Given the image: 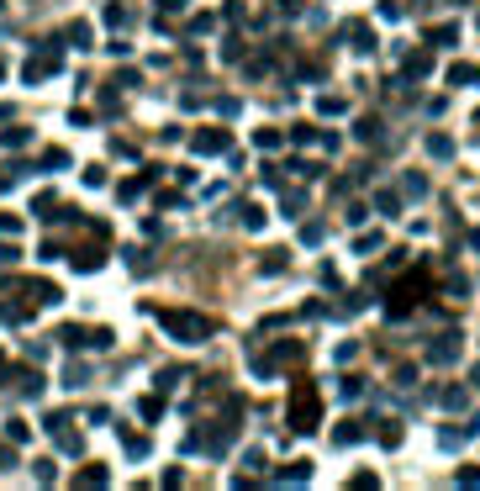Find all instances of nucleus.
<instances>
[{"mask_svg":"<svg viewBox=\"0 0 480 491\" xmlns=\"http://www.w3.org/2000/svg\"><path fill=\"white\" fill-rule=\"evenodd\" d=\"M158 328H164L174 344H206V338L216 333L211 317H201V312H180V307H153Z\"/></svg>","mask_w":480,"mask_h":491,"instance_id":"f257e3e1","label":"nucleus"},{"mask_svg":"<svg viewBox=\"0 0 480 491\" xmlns=\"http://www.w3.org/2000/svg\"><path fill=\"white\" fill-rule=\"evenodd\" d=\"M290 433H312L317 423H322V396H317L312 381H296L290 386Z\"/></svg>","mask_w":480,"mask_h":491,"instance_id":"f03ea898","label":"nucleus"},{"mask_svg":"<svg viewBox=\"0 0 480 491\" xmlns=\"http://www.w3.org/2000/svg\"><path fill=\"white\" fill-rule=\"evenodd\" d=\"M428 286H433L428 270H412L401 286H391V301H385V312H391V317H412V307L422 301V291H428Z\"/></svg>","mask_w":480,"mask_h":491,"instance_id":"7ed1b4c3","label":"nucleus"},{"mask_svg":"<svg viewBox=\"0 0 480 491\" xmlns=\"http://www.w3.org/2000/svg\"><path fill=\"white\" fill-rule=\"evenodd\" d=\"M459 354H465V338H459L454 328H449V333H433V338H428V365H438V370H449Z\"/></svg>","mask_w":480,"mask_h":491,"instance_id":"20e7f679","label":"nucleus"},{"mask_svg":"<svg viewBox=\"0 0 480 491\" xmlns=\"http://www.w3.org/2000/svg\"><path fill=\"white\" fill-rule=\"evenodd\" d=\"M301 360H306V344H301V338H280V344L269 349V360H259V370L275 375V370H285V365H301Z\"/></svg>","mask_w":480,"mask_h":491,"instance_id":"39448f33","label":"nucleus"},{"mask_svg":"<svg viewBox=\"0 0 480 491\" xmlns=\"http://www.w3.org/2000/svg\"><path fill=\"white\" fill-rule=\"evenodd\" d=\"M232 148V138H227V127H201L190 138V154H227Z\"/></svg>","mask_w":480,"mask_h":491,"instance_id":"423d86ee","label":"nucleus"},{"mask_svg":"<svg viewBox=\"0 0 480 491\" xmlns=\"http://www.w3.org/2000/svg\"><path fill=\"white\" fill-rule=\"evenodd\" d=\"M6 381H11L22 396H43V375H37L32 365H11V370H6Z\"/></svg>","mask_w":480,"mask_h":491,"instance_id":"0eeeda50","label":"nucleus"},{"mask_svg":"<svg viewBox=\"0 0 480 491\" xmlns=\"http://www.w3.org/2000/svg\"><path fill=\"white\" fill-rule=\"evenodd\" d=\"M364 439H370V423H364V418H348V423H338V428H333V444H338V449L364 444Z\"/></svg>","mask_w":480,"mask_h":491,"instance_id":"6e6552de","label":"nucleus"},{"mask_svg":"<svg viewBox=\"0 0 480 491\" xmlns=\"http://www.w3.org/2000/svg\"><path fill=\"white\" fill-rule=\"evenodd\" d=\"M470 433H480V423H475V418H470V423H444V428H438V449H459Z\"/></svg>","mask_w":480,"mask_h":491,"instance_id":"1a4fd4ad","label":"nucleus"},{"mask_svg":"<svg viewBox=\"0 0 480 491\" xmlns=\"http://www.w3.org/2000/svg\"><path fill=\"white\" fill-rule=\"evenodd\" d=\"M343 37H348V48H354V53H375V27L370 22H348Z\"/></svg>","mask_w":480,"mask_h":491,"instance_id":"9d476101","label":"nucleus"},{"mask_svg":"<svg viewBox=\"0 0 480 491\" xmlns=\"http://www.w3.org/2000/svg\"><path fill=\"white\" fill-rule=\"evenodd\" d=\"M301 481H312V460H290L285 470H275V486H301Z\"/></svg>","mask_w":480,"mask_h":491,"instance_id":"9b49d317","label":"nucleus"},{"mask_svg":"<svg viewBox=\"0 0 480 491\" xmlns=\"http://www.w3.org/2000/svg\"><path fill=\"white\" fill-rule=\"evenodd\" d=\"M53 338H59L63 349H90V328H80V323H63Z\"/></svg>","mask_w":480,"mask_h":491,"instance_id":"f8f14e48","label":"nucleus"},{"mask_svg":"<svg viewBox=\"0 0 480 491\" xmlns=\"http://www.w3.org/2000/svg\"><path fill=\"white\" fill-rule=\"evenodd\" d=\"M454 22H438V27H428V32H422V43H428V48H454Z\"/></svg>","mask_w":480,"mask_h":491,"instance_id":"ddd939ff","label":"nucleus"},{"mask_svg":"<svg viewBox=\"0 0 480 491\" xmlns=\"http://www.w3.org/2000/svg\"><path fill=\"white\" fill-rule=\"evenodd\" d=\"M53 444H59L63 455H84V439L69 428V423H59V428H53Z\"/></svg>","mask_w":480,"mask_h":491,"instance_id":"4468645a","label":"nucleus"},{"mask_svg":"<svg viewBox=\"0 0 480 491\" xmlns=\"http://www.w3.org/2000/svg\"><path fill=\"white\" fill-rule=\"evenodd\" d=\"M428 154L449 164V159H454V138H449V132H428Z\"/></svg>","mask_w":480,"mask_h":491,"instance_id":"2eb2a0df","label":"nucleus"},{"mask_svg":"<svg viewBox=\"0 0 480 491\" xmlns=\"http://www.w3.org/2000/svg\"><path fill=\"white\" fill-rule=\"evenodd\" d=\"M470 402V386H444V391H438V407H449V412H459Z\"/></svg>","mask_w":480,"mask_h":491,"instance_id":"dca6fc26","label":"nucleus"},{"mask_svg":"<svg viewBox=\"0 0 480 491\" xmlns=\"http://www.w3.org/2000/svg\"><path fill=\"white\" fill-rule=\"evenodd\" d=\"M280 143H285V132H280V127H259V132H253V148H264V154H275Z\"/></svg>","mask_w":480,"mask_h":491,"instance_id":"f3484780","label":"nucleus"},{"mask_svg":"<svg viewBox=\"0 0 480 491\" xmlns=\"http://www.w3.org/2000/svg\"><path fill=\"white\" fill-rule=\"evenodd\" d=\"M121 444H127V455H133V460H148V449H153V444H148V433H133V428L121 433Z\"/></svg>","mask_w":480,"mask_h":491,"instance_id":"a211bd4d","label":"nucleus"},{"mask_svg":"<svg viewBox=\"0 0 480 491\" xmlns=\"http://www.w3.org/2000/svg\"><path fill=\"white\" fill-rule=\"evenodd\" d=\"M106 481H111L106 465H90V470H80V476H74V486H106Z\"/></svg>","mask_w":480,"mask_h":491,"instance_id":"6ab92c4d","label":"nucleus"},{"mask_svg":"<svg viewBox=\"0 0 480 491\" xmlns=\"http://www.w3.org/2000/svg\"><path fill=\"white\" fill-rule=\"evenodd\" d=\"M37 169H43V175H59V169H69V154H63V148H48Z\"/></svg>","mask_w":480,"mask_h":491,"instance_id":"aec40b11","label":"nucleus"},{"mask_svg":"<svg viewBox=\"0 0 480 491\" xmlns=\"http://www.w3.org/2000/svg\"><path fill=\"white\" fill-rule=\"evenodd\" d=\"M375 212H380V217H401V196L396 191H380V196H375Z\"/></svg>","mask_w":480,"mask_h":491,"instance_id":"412c9836","label":"nucleus"},{"mask_svg":"<svg viewBox=\"0 0 480 491\" xmlns=\"http://www.w3.org/2000/svg\"><path fill=\"white\" fill-rule=\"evenodd\" d=\"M354 138H359V143H380V122H375V117L354 122Z\"/></svg>","mask_w":480,"mask_h":491,"instance_id":"4be33fe9","label":"nucleus"},{"mask_svg":"<svg viewBox=\"0 0 480 491\" xmlns=\"http://www.w3.org/2000/svg\"><path fill=\"white\" fill-rule=\"evenodd\" d=\"M0 143H6V148H27V143H32V127H6V132H0Z\"/></svg>","mask_w":480,"mask_h":491,"instance_id":"5701e85b","label":"nucleus"},{"mask_svg":"<svg viewBox=\"0 0 480 491\" xmlns=\"http://www.w3.org/2000/svg\"><path fill=\"white\" fill-rule=\"evenodd\" d=\"M27 296H32L37 307H43V301H59V291H53L48 280H27Z\"/></svg>","mask_w":480,"mask_h":491,"instance_id":"b1692460","label":"nucleus"},{"mask_svg":"<svg viewBox=\"0 0 480 491\" xmlns=\"http://www.w3.org/2000/svg\"><path fill=\"white\" fill-rule=\"evenodd\" d=\"M285 264H290V259H285V249H269L264 259H259V270H264V275H280Z\"/></svg>","mask_w":480,"mask_h":491,"instance_id":"393cba45","label":"nucleus"},{"mask_svg":"<svg viewBox=\"0 0 480 491\" xmlns=\"http://www.w3.org/2000/svg\"><path fill=\"white\" fill-rule=\"evenodd\" d=\"M433 64H428V53H407V80H422Z\"/></svg>","mask_w":480,"mask_h":491,"instance_id":"a878e982","label":"nucleus"},{"mask_svg":"<svg viewBox=\"0 0 480 491\" xmlns=\"http://www.w3.org/2000/svg\"><path fill=\"white\" fill-rule=\"evenodd\" d=\"M317 111H322V117H343L348 101H343V96H322V101H317Z\"/></svg>","mask_w":480,"mask_h":491,"instance_id":"bb28decb","label":"nucleus"},{"mask_svg":"<svg viewBox=\"0 0 480 491\" xmlns=\"http://www.w3.org/2000/svg\"><path fill=\"white\" fill-rule=\"evenodd\" d=\"M0 238H22V217L16 212H0Z\"/></svg>","mask_w":480,"mask_h":491,"instance_id":"cd10ccee","label":"nucleus"},{"mask_svg":"<svg viewBox=\"0 0 480 491\" xmlns=\"http://www.w3.org/2000/svg\"><path fill=\"white\" fill-rule=\"evenodd\" d=\"M137 412H143V423H153L158 412H164V396H143V402H137Z\"/></svg>","mask_w":480,"mask_h":491,"instance_id":"c85d7f7f","label":"nucleus"},{"mask_svg":"<svg viewBox=\"0 0 480 491\" xmlns=\"http://www.w3.org/2000/svg\"><path fill=\"white\" fill-rule=\"evenodd\" d=\"M475 80V64H449V85H470Z\"/></svg>","mask_w":480,"mask_h":491,"instance_id":"c756f323","label":"nucleus"},{"mask_svg":"<svg viewBox=\"0 0 480 491\" xmlns=\"http://www.w3.org/2000/svg\"><path fill=\"white\" fill-rule=\"evenodd\" d=\"M370 433L385 444V449H396V444H401V428H391V423H380V428H370Z\"/></svg>","mask_w":480,"mask_h":491,"instance_id":"7c9ffc66","label":"nucleus"},{"mask_svg":"<svg viewBox=\"0 0 480 491\" xmlns=\"http://www.w3.org/2000/svg\"><path fill=\"white\" fill-rule=\"evenodd\" d=\"M63 254H69V249H63L59 238H43V249H37V259H48V264H53V259H63Z\"/></svg>","mask_w":480,"mask_h":491,"instance_id":"2f4dec72","label":"nucleus"},{"mask_svg":"<svg viewBox=\"0 0 480 491\" xmlns=\"http://www.w3.org/2000/svg\"><path fill=\"white\" fill-rule=\"evenodd\" d=\"M238 212H243V228H248V233L264 228V212H259V206H238Z\"/></svg>","mask_w":480,"mask_h":491,"instance_id":"473e14b6","label":"nucleus"},{"mask_svg":"<svg viewBox=\"0 0 480 491\" xmlns=\"http://www.w3.org/2000/svg\"><path fill=\"white\" fill-rule=\"evenodd\" d=\"M100 259H106V254H96V249H80V254H74V270H96Z\"/></svg>","mask_w":480,"mask_h":491,"instance_id":"72a5a7b5","label":"nucleus"},{"mask_svg":"<svg viewBox=\"0 0 480 491\" xmlns=\"http://www.w3.org/2000/svg\"><path fill=\"white\" fill-rule=\"evenodd\" d=\"M338 391H343L348 402H359V396H364V381H359V375H343V386H338Z\"/></svg>","mask_w":480,"mask_h":491,"instance_id":"f704fd0d","label":"nucleus"},{"mask_svg":"<svg viewBox=\"0 0 480 491\" xmlns=\"http://www.w3.org/2000/svg\"><path fill=\"white\" fill-rule=\"evenodd\" d=\"M143 191H148V180H143V175H137V180H127V185H121L117 196H121V201H137V196H143Z\"/></svg>","mask_w":480,"mask_h":491,"instance_id":"c9c22d12","label":"nucleus"},{"mask_svg":"<svg viewBox=\"0 0 480 491\" xmlns=\"http://www.w3.org/2000/svg\"><path fill=\"white\" fill-rule=\"evenodd\" d=\"M100 111H106V117H121V96L117 90H100Z\"/></svg>","mask_w":480,"mask_h":491,"instance_id":"e433bc0d","label":"nucleus"},{"mask_svg":"<svg viewBox=\"0 0 480 491\" xmlns=\"http://www.w3.org/2000/svg\"><path fill=\"white\" fill-rule=\"evenodd\" d=\"M401 191H407V196H428V175H407V180H401Z\"/></svg>","mask_w":480,"mask_h":491,"instance_id":"4c0bfd02","label":"nucleus"},{"mask_svg":"<svg viewBox=\"0 0 480 491\" xmlns=\"http://www.w3.org/2000/svg\"><path fill=\"white\" fill-rule=\"evenodd\" d=\"M6 439H11V444H27V439H32V428H27V423H6Z\"/></svg>","mask_w":480,"mask_h":491,"instance_id":"58836bf2","label":"nucleus"},{"mask_svg":"<svg viewBox=\"0 0 480 491\" xmlns=\"http://www.w3.org/2000/svg\"><path fill=\"white\" fill-rule=\"evenodd\" d=\"M348 228H359V222H364V217H370V206H364V201H348Z\"/></svg>","mask_w":480,"mask_h":491,"instance_id":"ea45409f","label":"nucleus"},{"mask_svg":"<svg viewBox=\"0 0 480 491\" xmlns=\"http://www.w3.org/2000/svg\"><path fill=\"white\" fill-rule=\"evenodd\" d=\"M69 43H74V48H90V27L74 22V27H69Z\"/></svg>","mask_w":480,"mask_h":491,"instance_id":"a19ab883","label":"nucleus"},{"mask_svg":"<svg viewBox=\"0 0 480 491\" xmlns=\"http://www.w3.org/2000/svg\"><path fill=\"white\" fill-rule=\"evenodd\" d=\"M222 59H227V64L243 59V37H227V43H222Z\"/></svg>","mask_w":480,"mask_h":491,"instance_id":"79ce46f5","label":"nucleus"},{"mask_svg":"<svg viewBox=\"0 0 480 491\" xmlns=\"http://www.w3.org/2000/svg\"><path fill=\"white\" fill-rule=\"evenodd\" d=\"M32 476L37 481H53V476H59V465H53V460H32Z\"/></svg>","mask_w":480,"mask_h":491,"instance_id":"37998d69","label":"nucleus"},{"mask_svg":"<svg viewBox=\"0 0 480 491\" xmlns=\"http://www.w3.org/2000/svg\"><path fill=\"white\" fill-rule=\"evenodd\" d=\"M354 486H359V491H375V486H380V481H375L370 470H359V476H348V491H354Z\"/></svg>","mask_w":480,"mask_h":491,"instance_id":"c03bdc74","label":"nucleus"},{"mask_svg":"<svg viewBox=\"0 0 480 491\" xmlns=\"http://www.w3.org/2000/svg\"><path fill=\"white\" fill-rule=\"evenodd\" d=\"M90 381V370H84V365H69V370H63V386H84Z\"/></svg>","mask_w":480,"mask_h":491,"instance_id":"a18cd8bd","label":"nucleus"},{"mask_svg":"<svg viewBox=\"0 0 480 491\" xmlns=\"http://www.w3.org/2000/svg\"><path fill=\"white\" fill-rule=\"evenodd\" d=\"M396 386H417V365H412V360L396 365Z\"/></svg>","mask_w":480,"mask_h":491,"instance_id":"49530a36","label":"nucleus"},{"mask_svg":"<svg viewBox=\"0 0 480 491\" xmlns=\"http://www.w3.org/2000/svg\"><path fill=\"white\" fill-rule=\"evenodd\" d=\"M380 22H401V0H380Z\"/></svg>","mask_w":480,"mask_h":491,"instance_id":"de8ad7c7","label":"nucleus"},{"mask_svg":"<svg viewBox=\"0 0 480 491\" xmlns=\"http://www.w3.org/2000/svg\"><path fill=\"white\" fill-rule=\"evenodd\" d=\"M301 243H322V222H301Z\"/></svg>","mask_w":480,"mask_h":491,"instance_id":"09e8293b","label":"nucleus"},{"mask_svg":"<svg viewBox=\"0 0 480 491\" xmlns=\"http://www.w3.org/2000/svg\"><path fill=\"white\" fill-rule=\"evenodd\" d=\"M354 249H359V254H370V249H380V233H359V238H354Z\"/></svg>","mask_w":480,"mask_h":491,"instance_id":"8fccbe9b","label":"nucleus"},{"mask_svg":"<svg viewBox=\"0 0 480 491\" xmlns=\"http://www.w3.org/2000/svg\"><path fill=\"white\" fill-rule=\"evenodd\" d=\"M211 27H216L211 16H190V37H206V32H211Z\"/></svg>","mask_w":480,"mask_h":491,"instance_id":"3c124183","label":"nucleus"},{"mask_svg":"<svg viewBox=\"0 0 480 491\" xmlns=\"http://www.w3.org/2000/svg\"><path fill=\"white\" fill-rule=\"evenodd\" d=\"M301 206H306V196L290 191V196H285V217H301Z\"/></svg>","mask_w":480,"mask_h":491,"instance_id":"603ef678","label":"nucleus"},{"mask_svg":"<svg viewBox=\"0 0 480 491\" xmlns=\"http://www.w3.org/2000/svg\"><path fill=\"white\" fill-rule=\"evenodd\" d=\"M84 185H90V191H100V185H106V169H100V164L84 169Z\"/></svg>","mask_w":480,"mask_h":491,"instance_id":"864d4df0","label":"nucleus"},{"mask_svg":"<svg viewBox=\"0 0 480 491\" xmlns=\"http://www.w3.org/2000/svg\"><path fill=\"white\" fill-rule=\"evenodd\" d=\"M312 138H317V127H290V143H301V148H306Z\"/></svg>","mask_w":480,"mask_h":491,"instance_id":"5fc2aeb1","label":"nucleus"},{"mask_svg":"<svg viewBox=\"0 0 480 491\" xmlns=\"http://www.w3.org/2000/svg\"><path fill=\"white\" fill-rule=\"evenodd\" d=\"M459 486H480V465H465V470H459Z\"/></svg>","mask_w":480,"mask_h":491,"instance_id":"6e6d98bb","label":"nucleus"},{"mask_svg":"<svg viewBox=\"0 0 480 491\" xmlns=\"http://www.w3.org/2000/svg\"><path fill=\"white\" fill-rule=\"evenodd\" d=\"M11 460H16V444H0V470H11Z\"/></svg>","mask_w":480,"mask_h":491,"instance_id":"4d7b16f0","label":"nucleus"},{"mask_svg":"<svg viewBox=\"0 0 480 491\" xmlns=\"http://www.w3.org/2000/svg\"><path fill=\"white\" fill-rule=\"evenodd\" d=\"M0 264H16V243H0Z\"/></svg>","mask_w":480,"mask_h":491,"instance_id":"13d9d810","label":"nucleus"},{"mask_svg":"<svg viewBox=\"0 0 480 491\" xmlns=\"http://www.w3.org/2000/svg\"><path fill=\"white\" fill-rule=\"evenodd\" d=\"M180 6H185V0H158V11H164V16H169V11H180Z\"/></svg>","mask_w":480,"mask_h":491,"instance_id":"bf43d9fd","label":"nucleus"},{"mask_svg":"<svg viewBox=\"0 0 480 491\" xmlns=\"http://www.w3.org/2000/svg\"><path fill=\"white\" fill-rule=\"evenodd\" d=\"M470 386H475V391H480V365H475V375H470Z\"/></svg>","mask_w":480,"mask_h":491,"instance_id":"052dcab7","label":"nucleus"},{"mask_svg":"<svg viewBox=\"0 0 480 491\" xmlns=\"http://www.w3.org/2000/svg\"><path fill=\"white\" fill-rule=\"evenodd\" d=\"M470 249H480V233H470Z\"/></svg>","mask_w":480,"mask_h":491,"instance_id":"680f3d73","label":"nucleus"},{"mask_svg":"<svg viewBox=\"0 0 480 491\" xmlns=\"http://www.w3.org/2000/svg\"><path fill=\"white\" fill-rule=\"evenodd\" d=\"M475 85H480V69H475Z\"/></svg>","mask_w":480,"mask_h":491,"instance_id":"e2e57ef3","label":"nucleus"},{"mask_svg":"<svg viewBox=\"0 0 480 491\" xmlns=\"http://www.w3.org/2000/svg\"><path fill=\"white\" fill-rule=\"evenodd\" d=\"M0 11H6V0H0Z\"/></svg>","mask_w":480,"mask_h":491,"instance_id":"0e129e2a","label":"nucleus"}]
</instances>
